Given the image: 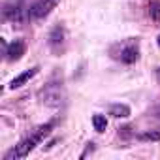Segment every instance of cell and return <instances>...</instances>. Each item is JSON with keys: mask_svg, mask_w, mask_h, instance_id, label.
Wrapping results in <instances>:
<instances>
[{"mask_svg": "<svg viewBox=\"0 0 160 160\" xmlns=\"http://www.w3.org/2000/svg\"><path fill=\"white\" fill-rule=\"evenodd\" d=\"M139 58V49H138V43H128L122 51H121V60L124 64H132Z\"/></svg>", "mask_w": 160, "mask_h": 160, "instance_id": "8992f818", "label": "cell"}, {"mask_svg": "<svg viewBox=\"0 0 160 160\" xmlns=\"http://www.w3.org/2000/svg\"><path fill=\"white\" fill-rule=\"evenodd\" d=\"M25 51H27V43H25L23 40H15V42H12V43L8 45V49H6V58H8L10 62H15V60H19V58L25 55Z\"/></svg>", "mask_w": 160, "mask_h": 160, "instance_id": "277c9868", "label": "cell"}, {"mask_svg": "<svg viewBox=\"0 0 160 160\" xmlns=\"http://www.w3.org/2000/svg\"><path fill=\"white\" fill-rule=\"evenodd\" d=\"M38 66H34V68H30V70H25L23 73H19L15 79H12V83H10V89H19V87H23V85H27L30 79L38 73Z\"/></svg>", "mask_w": 160, "mask_h": 160, "instance_id": "5b68a950", "label": "cell"}, {"mask_svg": "<svg viewBox=\"0 0 160 160\" xmlns=\"http://www.w3.org/2000/svg\"><path fill=\"white\" fill-rule=\"evenodd\" d=\"M92 126H94L96 132H104V130L108 128V119H106V115L96 113V115L92 117Z\"/></svg>", "mask_w": 160, "mask_h": 160, "instance_id": "30bf717a", "label": "cell"}, {"mask_svg": "<svg viewBox=\"0 0 160 160\" xmlns=\"http://www.w3.org/2000/svg\"><path fill=\"white\" fill-rule=\"evenodd\" d=\"M141 139H145V141H160V130H149V132L141 134Z\"/></svg>", "mask_w": 160, "mask_h": 160, "instance_id": "8fae6325", "label": "cell"}, {"mask_svg": "<svg viewBox=\"0 0 160 160\" xmlns=\"http://www.w3.org/2000/svg\"><path fill=\"white\" fill-rule=\"evenodd\" d=\"M43 102L47 104V106H60V92L58 91H51V89H47L45 92H43Z\"/></svg>", "mask_w": 160, "mask_h": 160, "instance_id": "9c48e42d", "label": "cell"}, {"mask_svg": "<svg viewBox=\"0 0 160 160\" xmlns=\"http://www.w3.org/2000/svg\"><path fill=\"white\" fill-rule=\"evenodd\" d=\"M156 77H158V81H160V68H156Z\"/></svg>", "mask_w": 160, "mask_h": 160, "instance_id": "4fadbf2b", "label": "cell"}, {"mask_svg": "<svg viewBox=\"0 0 160 160\" xmlns=\"http://www.w3.org/2000/svg\"><path fill=\"white\" fill-rule=\"evenodd\" d=\"M51 128H53V122H47V124H43V126H40L34 134H30L27 139H23L19 145H15L8 154H6V158L4 160H21V158H25L49 132H51Z\"/></svg>", "mask_w": 160, "mask_h": 160, "instance_id": "6da1fadb", "label": "cell"}, {"mask_svg": "<svg viewBox=\"0 0 160 160\" xmlns=\"http://www.w3.org/2000/svg\"><path fill=\"white\" fill-rule=\"evenodd\" d=\"M149 17L154 25H160V0H151L149 2Z\"/></svg>", "mask_w": 160, "mask_h": 160, "instance_id": "ba28073f", "label": "cell"}, {"mask_svg": "<svg viewBox=\"0 0 160 160\" xmlns=\"http://www.w3.org/2000/svg\"><path fill=\"white\" fill-rule=\"evenodd\" d=\"M49 47L55 53H60L64 49V28L60 25H57L51 32H49Z\"/></svg>", "mask_w": 160, "mask_h": 160, "instance_id": "3957f363", "label": "cell"}, {"mask_svg": "<svg viewBox=\"0 0 160 160\" xmlns=\"http://www.w3.org/2000/svg\"><path fill=\"white\" fill-rule=\"evenodd\" d=\"M119 136H122V138H130V128H128V126L119 128Z\"/></svg>", "mask_w": 160, "mask_h": 160, "instance_id": "7c38bea8", "label": "cell"}, {"mask_svg": "<svg viewBox=\"0 0 160 160\" xmlns=\"http://www.w3.org/2000/svg\"><path fill=\"white\" fill-rule=\"evenodd\" d=\"M57 2L58 0H36V2L30 6V10H28V15L32 19H42L57 6Z\"/></svg>", "mask_w": 160, "mask_h": 160, "instance_id": "7a4b0ae2", "label": "cell"}, {"mask_svg": "<svg viewBox=\"0 0 160 160\" xmlns=\"http://www.w3.org/2000/svg\"><path fill=\"white\" fill-rule=\"evenodd\" d=\"M158 45H160V36H158Z\"/></svg>", "mask_w": 160, "mask_h": 160, "instance_id": "5bb4252c", "label": "cell"}, {"mask_svg": "<svg viewBox=\"0 0 160 160\" xmlns=\"http://www.w3.org/2000/svg\"><path fill=\"white\" fill-rule=\"evenodd\" d=\"M130 108L126 106V104H113L111 108H109V115H113V117H117V119H128L130 117Z\"/></svg>", "mask_w": 160, "mask_h": 160, "instance_id": "52a82bcc", "label": "cell"}]
</instances>
